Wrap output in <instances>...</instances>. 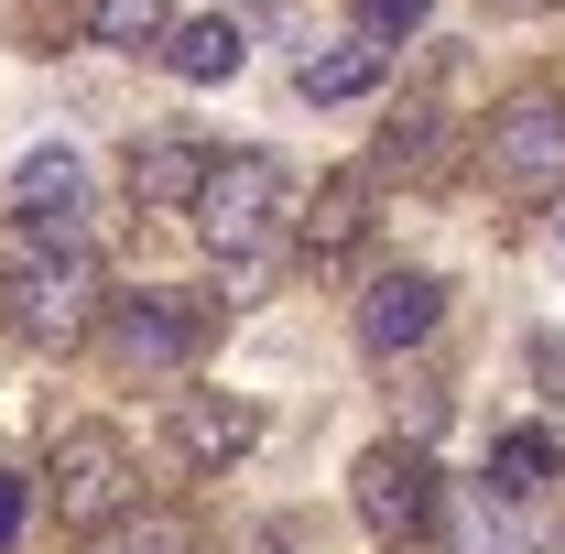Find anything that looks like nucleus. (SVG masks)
<instances>
[{
  "mask_svg": "<svg viewBox=\"0 0 565 554\" xmlns=\"http://www.w3.org/2000/svg\"><path fill=\"white\" fill-rule=\"evenodd\" d=\"M109 316V273L76 228H22V262L0 273V327L22 348H76Z\"/></svg>",
  "mask_w": 565,
  "mask_h": 554,
  "instance_id": "obj_1",
  "label": "nucleus"
},
{
  "mask_svg": "<svg viewBox=\"0 0 565 554\" xmlns=\"http://www.w3.org/2000/svg\"><path fill=\"white\" fill-rule=\"evenodd\" d=\"M185 217H196V239H207L228 273H262V251L294 228V174H282L273 152H217Z\"/></svg>",
  "mask_w": 565,
  "mask_h": 554,
  "instance_id": "obj_2",
  "label": "nucleus"
},
{
  "mask_svg": "<svg viewBox=\"0 0 565 554\" xmlns=\"http://www.w3.org/2000/svg\"><path fill=\"white\" fill-rule=\"evenodd\" d=\"M44 489H55V522L66 533H109L131 511V446H120V424H66Z\"/></svg>",
  "mask_w": 565,
  "mask_h": 554,
  "instance_id": "obj_3",
  "label": "nucleus"
},
{
  "mask_svg": "<svg viewBox=\"0 0 565 554\" xmlns=\"http://www.w3.org/2000/svg\"><path fill=\"white\" fill-rule=\"evenodd\" d=\"M349 500H359V522H370V544H424V533H435V511H446L435 457L403 446V435H381V446L349 468Z\"/></svg>",
  "mask_w": 565,
  "mask_h": 554,
  "instance_id": "obj_4",
  "label": "nucleus"
},
{
  "mask_svg": "<svg viewBox=\"0 0 565 554\" xmlns=\"http://www.w3.org/2000/svg\"><path fill=\"white\" fill-rule=\"evenodd\" d=\"M207 338H217L207 294H109V316H98V348L120 370H185Z\"/></svg>",
  "mask_w": 565,
  "mask_h": 554,
  "instance_id": "obj_5",
  "label": "nucleus"
},
{
  "mask_svg": "<svg viewBox=\"0 0 565 554\" xmlns=\"http://www.w3.org/2000/svg\"><path fill=\"white\" fill-rule=\"evenodd\" d=\"M479 152H490V185H500V196H522V207L565 196V98H511Z\"/></svg>",
  "mask_w": 565,
  "mask_h": 554,
  "instance_id": "obj_6",
  "label": "nucleus"
},
{
  "mask_svg": "<svg viewBox=\"0 0 565 554\" xmlns=\"http://www.w3.org/2000/svg\"><path fill=\"white\" fill-rule=\"evenodd\" d=\"M163 446H174L185 468H239V457L262 446V414L228 403V392H174V403H163Z\"/></svg>",
  "mask_w": 565,
  "mask_h": 554,
  "instance_id": "obj_7",
  "label": "nucleus"
},
{
  "mask_svg": "<svg viewBox=\"0 0 565 554\" xmlns=\"http://www.w3.org/2000/svg\"><path fill=\"white\" fill-rule=\"evenodd\" d=\"M435 316H446V273H381L359 294V348L370 359H403V348L435 338Z\"/></svg>",
  "mask_w": 565,
  "mask_h": 554,
  "instance_id": "obj_8",
  "label": "nucleus"
},
{
  "mask_svg": "<svg viewBox=\"0 0 565 554\" xmlns=\"http://www.w3.org/2000/svg\"><path fill=\"white\" fill-rule=\"evenodd\" d=\"M207 141H185V131H141L131 152H120V185H131V207H152V217H185L196 207V185H207Z\"/></svg>",
  "mask_w": 565,
  "mask_h": 554,
  "instance_id": "obj_9",
  "label": "nucleus"
},
{
  "mask_svg": "<svg viewBox=\"0 0 565 554\" xmlns=\"http://www.w3.org/2000/svg\"><path fill=\"white\" fill-rule=\"evenodd\" d=\"M76 196H87V163H76L66 141H44V152L11 163V207H22V228H76Z\"/></svg>",
  "mask_w": 565,
  "mask_h": 554,
  "instance_id": "obj_10",
  "label": "nucleus"
},
{
  "mask_svg": "<svg viewBox=\"0 0 565 554\" xmlns=\"http://www.w3.org/2000/svg\"><path fill=\"white\" fill-rule=\"evenodd\" d=\"M163 66L185 76V87H228V76L250 66V33H239V11H196V22H174V33H163Z\"/></svg>",
  "mask_w": 565,
  "mask_h": 554,
  "instance_id": "obj_11",
  "label": "nucleus"
},
{
  "mask_svg": "<svg viewBox=\"0 0 565 554\" xmlns=\"http://www.w3.org/2000/svg\"><path fill=\"white\" fill-rule=\"evenodd\" d=\"M381 76H392V44H381V33H359V44H327V55H305V66H294V98L338 109V98H370Z\"/></svg>",
  "mask_w": 565,
  "mask_h": 554,
  "instance_id": "obj_12",
  "label": "nucleus"
},
{
  "mask_svg": "<svg viewBox=\"0 0 565 554\" xmlns=\"http://www.w3.org/2000/svg\"><path fill=\"white\" fill-rule=\"evenodd\" d=\"M294 228H305V251H316V262H349L359 239H370V174H327V185H316V207H294Z\"/></svg>",
  "mask_w": 565,
  "mask_h": 554,
  "instance_id": "obj_13",
  "label": "nucleus"
},
{
  "mask_svg": "<svg viewBox=\"0 0 565 554\" xmlns=\"http://www.w3.org/2000/svg\"><path fill=\"white\" fill-rule=\"evenodd\" d=\"M555 479H565L555 435H533V424H522V435H500V446H490V500H500V511H522V500H544Z\"/></svg>",
  "mask_w": 565,
  "mask_h": 554,
  "instance_id": "obj_14",
  "label": "nucleus"
},
{
  "mask_svg": "<svg viewBox=\"0 0 565 554\" xmlns=\"http://www.w3.org/2000/svg\"><path fill=\"white\" fill-rule=\"evenodd\" d=\"M76 33H87L76 0H0V44H22V55H66Z\"/></svg>",
  "mask_w": 565,
  "mask_h": 554,
  "instance_id": "obj_15",
  "label": "nucleus"
},
{
  "mask_svg": "<svg viewBox=\"0 0 565 554\" xmlns=\"http://www.w3.org/2000/svg\"><path fill=\"white\" fill-rule=\"evenodd\" d=\"M87 33H98V44H120V55H163L174 0H87Z\"/></svg>",
  "mask_w": 565,
  "mask_h": 554,
  "instance_id": "obj_16",
  "label": "nucleus"
},
{
  "mask_svg": "<svg viewBox=\"0 0 565 554\" xmlns=\"http://www.w3.org/2000/svg\"><path fill=\"white\" fill-rule=\"evenodd\" d=\"M98 554H207V533H196L185 511H120V522L98 533Z\"/></svg>",
  "mask_w": 565,
  "mask_h": 554,
  "instance_id": "obj_17",
  "label": "nucleus"
},
{
  "mask_svg": "<svg viewBox=\"0 0 565 554\" xmlns=\"http://www.w3.org/2000/svg\"><path fill=\"white\" fill-rule=\"evenodd\" d=\"M381 174H435V120H424V109H403V120L381 131Z\"/></svg>",
  "mask_w": 565,
  "mask_h": 554,
  "instance_id": "obj_18",
  "label": "nucleus"
},
{
  "mask_svg": "<svg viewBox=\"0 0 565 554\" xmlns=\"http://www.w3.org/2000/svg\"><path fill=\"white\" fill-rule=\"evenodd\" d=\"M359 33L403 44V33H424V0H359Z\"/></svg>",
  "mask_w": 565,
  "mask_h": 554,
  "instance_id": "obj_19",
  "label": "nucleus"
},
{
  "mask_svg": "<svg viewBox=\"0 0 565 554\" xmlns=\"http://www.w3.org/2000/svg\"><path fill=\"white\" fill-rule=\"evenodd\" d=\"M22 511H33V489H22V479H11V468H0V554L22 544Z\"/></svg>",
  "mask_w": 565,
  "mask_h": 554,
  "instance_id": "obj_20",
  "label": "nucleus"
},
{
  "mask_svg": "<svg viewBox=\"0 0 565 554\" xmlns=\"http://www.w3.org/2000/svg\"><path fill=\"white\" fill-rule=\"evenodd\" d=\"M490 22H544V11H565V0H479Z\"/></svg>",
  "mask_w": 565,
  "mask_h": 554,
  "instance_id": "obj_21",
  "label": "nucleus"
}]
</instances>
